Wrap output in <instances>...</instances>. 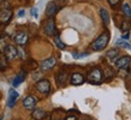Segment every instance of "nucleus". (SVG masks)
Instances as JSON below:
<instances>
[{
	"label": "nucleus",
	"instance_id": "obj_10",
	"mask_svg": "<svg viewBox=\"0 0 131 120\" xmlns=\"http://www.w3.org/2000/svg\"><path fill=\"white\" fill-rule=\"evenodd\" d=\"M19 94L15 90V89H10V96H8V101H7V106L10 108H12L16 104V101L18 100Z\"/></svg>",
	"mask_w": 131,
	"mask_h": 120
},
{
	"label": "nucleus",
	"instance_id": "obj_29",
	"mask_svg": "<svg viewBox=\"0 0 131 120\" xmlns=\"http://www.w3.org/2000/svg\"><path fill=\"white\" fill-rule=\"evenodd\" d=\"M24 13H25V12H24V10H20V11L18 12V16H19V17H23Z\"/></svg>",
	"mask_w": 131,
	"mask_h": 120
},
{
	"label": "nucleus",
	"instance_id": "obj_18",
	"mask_svg": "<svg viewBox=\"0 0 131 120\" xmlns=\"http://www.w3.org/2000/svg\"><path fill=\"white\" fill-rule=\"evenodd\" d=\"M8 65V60L7 58L5 56V54L3 55V54H0V71H4L5 68L7 67Z\"/></svg>",
	"mask_w": 131,
	"mask_h": 120
},
{
	"label": "nucleus",
	"instance_id": "obj_31",
	"mask_svg": "<svg viewBox=\"0 0 131 120\" xmlns=\"http://www.w3.org/2000/svg\"><path fill=\"white\" fill-rule=\"evenodd\" d=\"M0 120H3V116H1V118H0Z\"/></svg>",
	"mask_w": 131,
	"mask_h": 120
},
{
	"label": "nucleus",
	"instance_id": "obj_19",
	"mask_svg": "<svg viewBox=\"0 0 131 120\" xmlns=\"http://www.w3.org/2000/svg\"><path fill=\"white\" fill-rule=\"evenodd\" d=\"M7 46H8V43H7V37H6V36H1V37H0V52L4 53Z\"/></svg>",
	"mask_w": 131,
	"mask_h": 120
},
{
	"label": "nucleus",
	"instance_id": "obj_5",
	"mask_svg": "<svg viewBox=\"0 0 131 120\" xmlns=\"http://www.w3.org/2000/svg\"><path fill=\"white\" fill-rule=\"evenodd\" d=\"M57 64V60L56 58H53V56H51V58H48V59L43 60L42 63L40 64V67L42 71H49V70H52V68L56 66Z\"/></svg>",
	"mask_w": 131,
	"mask_h": 120
},
{
	"label": "nucleus",
	"instance_id": "obj_27",
	"mask_svg": "<svg viewBox=\"0 0 131 120\" xmlns=\"http://www.w3.org/2000/svg\"><path fill=\"white\" fill-rule=\"evenodd\" d=\"M122 39H123V40H127V39H129V31L123 32V36H122Z\"/></svg>",
	"mask_w": 131,
	"mask_h": 120
},
{
	"label": "nucleus",
	"instance_id": "obj_30",
	"mask_svg": "<svg viewBox=\"0 0 131 120\" xmlns=\"http://www.w3.org/2000/svg\"><path fill=\"white\" fill-rule=\"evenodd\" d=\"M31 13L34 15V17H37V13H36V8H34V10H32Z\"/></svg>",
	"mask_w": 131,
	"mask_h": 120
},
{
	"label": "nucleus",
	"instance_id": "obj_26",
	"mask_svg": "<svg viewBox=\"0 0 131 120\" xmlns=\"http://www.w3.org/2000/svg\"><path fill=\"white\" fill-rule=\"evenodd\" d=\"M120 1H122V0H108V4L111 5L112 7H115V6L119 4Z\"/></svg>",
	"mask_w": 131,
	"mask_h": 120
},
{
	"label": "nucleus",
	"instance_id": "obj_11",
	"mask_svg": "<svg viewBox=\"0 0 131 120\" xmlns=\"http://www.w3.org/2000/svg\"><path fill=\"white\" fill-rule=\"evenodd\" d=\"M36 106V100L34 96H27L23 100V107L25 109H34Z\"/></svg>",
	"mask_w": 131,
	"mask_h": 120
},
{
	"label": "nucleus",
	"instance_id": "obj_21",
	"mask_svg": "<svg viewBox=\"0 0 131 120\" xmlns=\"http://www.w3.org/2000/svg\"><path fill=\"white\" fill-rule=\"evenodd\" d=\"M118 54H119V51H118V49H110L107 52V54H106V56H107L108 59L113 60Z\"/></svg>",
	"mask_w": 131,
	"mask_h": 120
},
{
	"label": "nucleus",
	"instance_id": "obj_13",
	"mask_svg": "<svg viewBox=\"0 0 131 120\" xmlns=\"http://www.w3.org/2000/svg\"><path fill=\"white\" fill-rule=\"evenodd\" d=\"M71 84L73 85H81V84L84 83V77L81 75V73H73L71 76V79H70Z\"/></svg>",
	"mask_w": 131,
	"mask_h": 120
},
{
	"label": "nucleus",
	"instance_id": "obj_8",
	"mask_svg": "<svg viewBox=\"0 0 131 120\" xmlns=\"http://www.w3.org/2000/svg\"><path fill=\"white\" fill-rule=\"evenodd\" d=\"M131 63V58L130 56H122L115 61V66L118 68H127L129 65Z\"/></svg>",
	"mask_w": 131,
	"mask_h": 120
},
{
	"label": "nucleus",
	"instance_id": "obj_7",
	"mask_svg": "<svg viewBox=\"0 0 131 120\" xmlns=\"http://www.w3.org/2000/svg\"><path fill=\"white\" fill-rule=\"evenodd\" d=\"M12 18V11L8 8L1 10L0 11V24H6L10 22V19Z\"/></svg>",
	"mask_w": 131,
	"mask_h": 120
},
{
	"label": "nucleus",
	"instance_id": "obj_28",
	"mask_svg": "<svg viewBox=\"0 0 131 120\" xmlns=\"http://www.w3.org/2000/svg\"><path fill=\"white\" fill-rule=\"evenodd\" d=\"M65 120H77V118H76L75 115H70V116H68Z\"/></svg>",
	"mask_w": 131,
	"mask_h": 120
},
{
	"label": "nucleus",
	"instance_id": "obj_1",
	"mask_svg": "<svg viewBox=\"0 0 131 120\" xmlns=\"http://www.w3.org/2000/svg\"><path fill=\"white\" fill-rule=\"evenodd\" d=\"M108 42H110V32L105 31V32H102V34H101V35H100L93 43H91V48H93V51L99 52V51H102V49L106 48V46L108 44Z\"/></svg>",
	"mask_w": 131,
	"mask_h": 120
},
{
	"label": "nucleus",
	"instance_id": "obj_22",
	"mask_svg": "<svg viewBox=\"0 0 131 120\" xmlns=\"http://www.w3.org/2000/svg\"><path fill=\"white\" fill-rule=\"evenodd\" d=\"M54 43H56V44H57V47L60 48V49H64V48H65V43H64L63 41L60 40L59 36H58V35L54 36Z\"/></svg>",
	"mask_w": 131,
	"mask_h": 120
},
{
	"label": "nucleus",
	"instance_id": "obj_15",
	"mask_svg": "<svg viewBox=\"0 0 131 120\" xmlns=\"http://www.w3.org/2000/svg\"><path fill=\"white\" fill-rule=\"evenodd\" d=\"M24 79H25V71L23 70V71H20L19 73L17 75L16 78L13 79V82H12V85H13V87L16 88V87H18V85H19V84L22 83Z\"/></svg>",
	"mask_w": 131,
	"mask_h": 120
},
{
	"label": "nucleus",
	"instance_id": "obj_24",
	"mask_svg": "<svg viewBox=\"0 0 131 120\" xmlns=\"http://www.w3.org/2000/svg\"><path fill=\"white\" fill-rule=\"evenodd\" d=\"M122 31L123 32H126V31H129V29H130V24L127 23L126 20H124L123 23H122Z\"/></svg>",
	"mask_w": 131,
	"mask_h": 120
},
{
	"label": "nucleus",
	"instance_id": "obj_3",
	"mask_svg": "<svg viewBox=\"0 0 131 120\" xmlns=\"http://www.w3.org/2000/svg\"><path fill=\"white\" fill-rule=\"evenodd\" d=\"M36 89L40 92L45 94V95H48L49 91H51V83H49V80H47V79L37 80L36 82Z\"/></svg>",
	"mask_w": 131,
	"mask_h": 120
},
{
	"label": "nucleus",
	"instance_id": "obj_12",
	"mask_svg": "<svg viewBox=\"0 0 131 120\" xmlns=\"http://www.w3.org/2000/svg\"><path fill=\"white\" fill-rule=\"evenodd\" d=\"M59 8L60 7H58V5H57L56 1H51V3H48V5H47L46 13H47V16L53 17L57 13V12H58V10H59Z\"/></svg>",
	"mask_w": 131,
	"mask_h": 120
},
{
	"label": "nucleus",
	"instance_id": "obj_6",
	"mask_svg": "<svg viewBox=\"0 0 131 120\" xmlns=\"http://www.w3.org/2000/svg\"><path fill=\"white\" fill-rule=\"evenodd\" d=\"M5 56L7 58V60H13L16 56H18V49H17L15 46H11V44H8L6 49H5L4 52Z\"/></svg>",
	"mask_w": 131,
	"mask_h": 120
},
{
	"label": "nucleus",
	"instance_id": "obj_4",
	"mask_svg": "<svg viewBox=\"0 0 131 120\" xmlns=\"http://www.w3.org/2000/svg\"><path fill=\"white\" fill-rule=\"evenodd\" d=\"M43 30H45V32H46V35H48V36L56 35V23H54V19H53V18H48V19L45 22Z\"/></svg>",
	"mask_w": 131,
	"mask_h": 120
},
{
	"label": "nucleus",
	"instance_id": "obj_20",
	"mask_svg": "<svg viewBox=\"0 0 131 120\" xmlns=\"http://www.w3.org/2000/svg\"><path fill=\"white\" fill-rule=\"evenodd\" d=\"M122 11H123V13L125 15V17H127V18H131V7L129 4H123V6H122Z\"/></svg>",
	"mask_w": 131,
	"mask_h": 120
},
{
	"label": "nucleus",
	"instance_id": "obj_16",
	"mask_svg": "<svg viewBox=\"0 0 131 120\" xmlns=\"http://www.w3.org/2000/svg\"><path fill=\"white\" fill-rule=\"evenodd\" d=\"M100 15H101L103 24H105V25H108V24H110V15H108V12L106 11L105 8H101V10H100Z\"/></svg>",
	"mask_w": 131,
	"mask_h": 120
},
{
	"label": "nucleus",
	"instance_id": "obj_25",
	"mask_svg": "<svg viewBox=\"0 0 131 120\" xmlns=\"http://www.w3.org/2000/svg\"><path fill=\"white\" fill-rule=\"evenodd\" d=\"M18 56H19L20 59H25V58H27V55H25V52H24V49L22 47L18 48Z\"/></svg>",
	"mask_w": 131,
	"mask_h": 120
},
{
	"label": "nucleus",
	"instance_id": "obj_2",
	"mask_svg": "<svg viewBox=\"0 0 131 120\" xmlns=\"http://www.w3.org/2000/svg\"><path fill=\"white\" fill-rule=\"evenodd\" d=\"M102 77H103V73H102V71H101V68L94 67L90 72H89L87 80L91 84H99V83H101Z\"/></svg>",
	"mask_w": 131,
	"mask_h": 120
},
{
	"label": "nucleus",
	"instance_id": "obj_9",
	"mask_svg": "<svg viewBox=\"0 0 131 120\" xmlns=\"http://www.w3.org/2000/svg\"><path fill=\"white\" fill-rule=\"evenodd\" d=\"M15 41H16L17 44L24 46V44L28 42V35H27V32H24V31L17 32L16 35H15Z\"/></svg>",
	"mask_w": 131,
	"mask_h": 120
},
{
	"label": "nucleus",
	"instance_id": "obj_14",
	"mask_svg": "<svg viewBox=\"0 0 131 120\" xmlns=\"http://www.w3.org/2000/svg\"><path fill=\"white\" fill-rule=\"evenodd\" d=\"M31 115L35 120H42L46 116V112L42 108H36V109H34V112L31 113Z\"/></svg>",
	"mask_w": 131,
	"mask_h": 120
},
{
	"label": "nucleus",
	"instance_id": "obj_23",
	"mask_svg": "<svg viewBox=\"0 0 131 120\" xmlns=\"http://www.w3.org/2000/svg\"><path fill=\"white\" fill-rule=\"evenodd\" d=\"M117 44H118V46H120V47H123V48H127V49H131V44L127 43V42H125L123 39H122V40H118V41H117Z\"/></svg>",
	"mask_w": 131,
	"mask_h": 120
},
{
	"label": "nucleus",
	"instance_id": "obj_17",
	"mask_svg": "<svg viewBox=\"0 0 131 120\" xmlns=\"http://www.w3.org/2000/svg\"><path fill=\"white\" fill-rule=\"evenodd\" d=\"M68 78V73L65 71H60L58 75H57V82L58 84H64L65 83V80Z\"/></svg>",
	"mask_w": 131,
	"mask_h": 120
}]
</instances>
